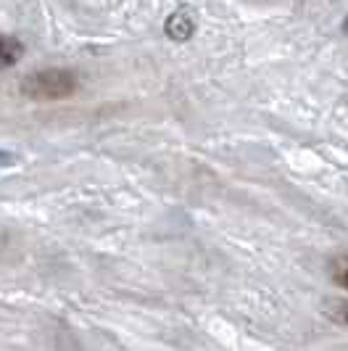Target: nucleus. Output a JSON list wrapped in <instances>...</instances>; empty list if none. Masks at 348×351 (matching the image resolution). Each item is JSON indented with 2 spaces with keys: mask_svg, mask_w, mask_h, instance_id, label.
Instances as JSON below:
<instances>
[{
  "mask_svg": "<svg viewBox=\"0 0 348 351\" xmlns=\"http://www.w3.org/2000/svg\"><path fill=\"white\" fill-rule=\"evenodd\" d=\"M21 93L32 101H64L77 93V77L69 69L35 71L21 82Z\"/></svg>",
  "mask_w": 348,
  "mask_h": 351,
  "instance_id": "obj_1",
  "label": "nucleus"
},
{
  "mask_svg": "<svg viewBox=\"0 0 348 351\" xmlns=\"http://www.w3.org/2000/svg\"><path fill=\"white\" fill-rule=\"evenodd\" d=\"M164 32H166V37H172L174 43H185V40H190L195 35V21H192L188 11H177V14L166 19Z\"/></svg>",
  "mask_w": 348,
  "mask_h": 351,
  "instance_id": "obj_2",
  "label": "nucleus"
},
{
  "mask_svg": "<svg viewBox=\"0 0 348 351\" xmlns=\"http://www.w3.org/2000/svg\"><path fill=\"white\" fill-rule=\"evenodd\" d=\"M21 53H24L21 40H16V37L11 35H0V71L11 69L18 58H21Z\"/></svg>",
  "mask_w": 348,
  "mask_h": 351,
  "instance_id": "obj_3",
  "label": "nucleus"
},
{
  "mask_svg": "<svg viewBox=\"0 0 348 351\" xmlns=\"http://www.w3.org/2000/svg\"><path fill=\"white\" fill-rule=\"evenodd\" d=\"M327 315L348 328V301H327Z\"/></svg>",
  "mask_w": 348,
  "mask_h": 351,
  "instance_id": "obj_4",
  "label": "nucleus"
},
{
  "mask_svg": "<svg viewBox=\"0 0 348 351\" xmlns=\"http://www.w3.org/2000/svg\"><path fill=\"white\" fill-rule=\"evenodd\" d=\"M332 275H335V280L340 282V285H343V288L348 291V259H340V262H335V272H332Z\"/></svg>",
  "mask_w": 348,
  "mask_h": 351,
  "instance_id": "obj_5",
  "label": "nucleus"
},
{
  "mask_svg": "<svg viewBox=\"0 0 348 351\" xmlns=\"http://www.w3.org/2000/svg\"><path fill=\"white\" fill-rule=\"evenodd\" d=\"M14 161V156L11 154H5V151H0V167H8Z\"/></svg>",
  "mask_w": 348,
  "mask_h": 351,
  "instance_id": "obj_6",
  "label": "nucleus"
},
{
  "mask_svg": "<svg viewBox=\"0 0 348 351\" xmlns=\"http://www.w3.org/2000/svg\"><path fill=\"white\" fill-rule=\"evenodd\" d=\"M346 29H348V19H346Z\"/></svg>",
  "mask_w": 348,
  "mask_h": 351,
  "instance_id": "obj_7",
  "label": "nucleus"
}]
</instances>
